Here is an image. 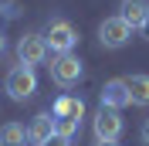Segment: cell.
Wrapping results in <instances>:
<instances>
[{"label": "cell", "mask_w": 149, "mask_h": 146, "mask_svg": "<svg viewBox=\"0 0 149 146\" xmlns=\"http://www.w3.org/2000/svg\"><path fill=\"white\" fill-rule=\"evenodd\" d=\"M47 68H51V82L61 85V88H71V85H78V82H81V75H85V65H81V58L74 55V51L54 55Z\"/></svg>", "instance_id": "6da1fadb"}, {"label": "cell", "mask_w": 149, "mask_h": 146, "mask_svg": "<svg viewBox=\"0 0 149 146\" xmlns=\"http://www.w3.org/2000/svg\"><path fill=\"white\" fill-rule=\"evenodd\" d=\"M3 88H7V95H10L14 102H27L31 95L37 92V75H34V68H31V65H24V61H17V65L7 72Z\"/></svg>", "instance_id": "7a4b0ae2"}, {"label": "cell", "mask_w": 149, "mask_h": 146, "mask_svg": "<svg viewBox=\"0 0 149 146\" xmlns=\"http://www.w3.org/2000/svg\"><path fill=\"white\" fill-rule=\"evenodd\" d=\"M44 41L47 48H51V55H65V51H74V44H78V31L68 24V20H51L44 31Z\"/></svg>", "instance_id": "3957f363"}, {"label": "cell", "mask_w": 149, "mask_h": 146, "mask_svg": "<svg viewBox=\"0 0 149 146\" xmlns=\"http://www.w3.org/2000/svg\"><path fill=\"white\" fill-rule=\"evenodd\" d=\"M132 24L129 20H122L119 14L115 17H105L102 24H98V41H102V48H125L132 37Z\"/></svg>", "instance_id": "277c9868"}, {"label": "cell", "mask_w": 149, "mask_h": 146, "mask_svg": "<svg viewBox=\"0 0 149 146\" xmlns=\"http://www.w3.org/2000/svg\"><path fill=\"white\" fill-rule=\"evenodd\" d=\"M47 55H51V48H47L44 34H24L17 41V61L31 65V68H34V65H44Z\"/></svg>", "instance_id": "5b68a950"}, {"label": "cell", "mask_w": 149, "mask_h": 146, "mask_svg": "<svg viewBox=\"0 0 149 146\" xmlns=\"http://www.w3.org/2000/svg\"><path fill=\"white\" fill-rule=\"evenodd\" d=\"M92 129H95V139H119L122 136V116H119V109L102 105V109L95 112V119H92Z\"/></svg>", "instance_id": "8992f818"}, {"label": "cell", "mask_w": 149, "mask_h": 146, "mask_svg": "<svg viewBox=\"0 0 149 146\" xmlns=\"http://www.w3.org/2000/svg\"><path fill=\"white\" fill-rule=\"evenodd\" d=\"M102 105H109V109H125V105H132V95H129V82L125 78H109V82L102 85Z\"/></svg>", "instance_id": "52a82bcc"}, {"label": "cell", "mask_w": 149, "mask_h": 146, "mask_svg": "<svg viewBox=\"0 0 149 146\" xmlns=\"http://www.w3.org/2000/svg\"><path fill=\"white\" fill-rule=\"evenodd\" d=\"M51 133H54V112H41V116H34V122L27 126V136H31L34 146H41Z\"/></svg>", "instance_id": "ba28073f"}, {"label": "cell", "mask_w": 149, "mask_h": 146, "mask_svg": "<svg viewBox=\"0 0 149 146\" xmlns=\"http://www.w3.org/2000/svg\"><path fill=\"white\" fill-rule=\"evenodd\" d=\"M146 10H149L146 0H122V4H119V17H122V20H129L132 27L139 31V27H142V20H146Z\"/></svg>", "instance_id": "9c48e42d"}, {"label": "cell", "mask_w": 149, "mask_h": 146, "mask_svg": "<svg viewBox=\"0 0 149 146\" xmlns=\"http://www.w3.org/2000/svg\"><path fill=\"white\" fill-rule=\"evenodd\" d=\"M31 136L27 129H24V122H3L0 126V146H27Z\"/></svg>", "instance_id": "30bf717a"}, {"label": "cell", "mask_w": 149, "mask_h": 146, "mask_svg": "<svg viewBox=\"0 0 149 146\" xmlns=\"http://www.w3.org/2000/svg\"><path fill=\"white\" fill-rule=\"evenodd\" d=\"M51 112H54L58 119H81L85 116V102L81 99H71V95H61Z\"/></svg>", "instance_id": "8fae6325"}, {"label": "cell", "mask_w": 149, "mask_h": 146, "mask_svg": "<svg viewBox=\"0 0 149 146\" xmlns=\"http://www.w3.org/2000/svg\"><path fill=\"white\" fill-rule=\"evenodd\" d=\"M129 95L132 105H149V75H129Z\"/></svg>", "instance_id": "7c38bea8"}, {"label": "cell", "mask_w": 149, "mask_h": 146, "mask_svg": "<svg viewBox=\"0 0 149 146\" xmlns=\"http://www.w3.org/2000/svg\"><path fill=\"white\" fill-rule=\"evenodd\" d=\"M78 129H81V119H58L54 116V133H61V136H78Z\"/></svg>", "instance_id": "4fadbf2b"}, {"label": "cell", "mask_w": 149, "mask_h": 146, "mask_svg": "<svg viewBox=\"0 0 149 146\" xmlns=\"http://www.w3.org/2000/svg\"><path fill=\"white\" fill-rule=\"evenodd\" d=\"M41 146H71V136H61V133H51Z\"/></svg>", "instance_id": "5bb4252c"}, {"label": "cell", "mask_w": 149, "mask_h": 146, "mask_svg": "<svg viewBox=\"0 0 149 146\" xmlns=\"http://www.w3.org/2000/svg\"><path fill=\"white\" fill-rule=\"evenodd\" d=\"M139 136H142V143L149 146V119H146V122H142V129H139Z\"/></svg>", "instance_id": "9a60e30c"}, {"label": "cell", "mask_w": 149, "mask_h": 146, "mask_svg": "<svg viewBox=\"0 0 149 146\" xmlns=\"http://www.w3.org/2000/svg\"><path fill=\"white\" fill-rule=\"evenodd\" d=\"M139 34L149 41V10H146V20H142V27H139Z\"/></svg>", "instance_id": "2e32d148"}, {"label": "cell", "mask_w": 149, "mask_h": 146, "mask_svg": "<svg viewBox=\"0 0 149 146\" xmlns=\"http://www.w3.org/2000/svg\"><path fill=\"white\" fill-rule=\"evenodd\" d=\"M95 146H119V139H95Z\"/></svg>", "instance_id": "e0dca14e"}, {"label": "cell", "mask_w": 149, "mask_h": 146, "mask_svg": "<svg viewBox=\"0 0 149 146\" xmlns=\"http://www.w3.org/2000/svg\"><path fill=\"white\" fill-rule=\"evenodd\" d=\"M3 48H7V41H3V34H0V55H3Z\"/></svg>", "instance_id": "ac0fdd59"}]
</instances>
